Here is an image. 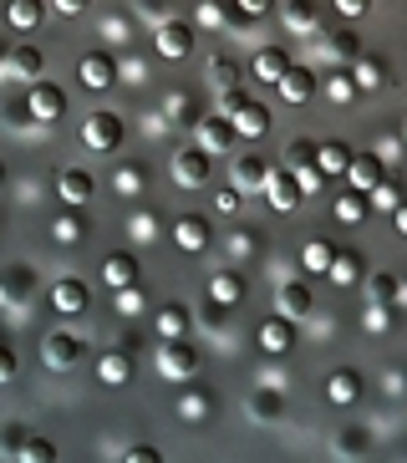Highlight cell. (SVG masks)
<instances>
[{
	"label": "cell",
	"instance_id": "6da1fadb",
	"mask_svg": "<svg viewBox=\"0 0 407 463\" xmlns=\"http://www.w3.org/2000/svg\"><path fill=\"white\" fill-rule=\"evenodd\" d=\"M158 372L168 382H189L194 372H199V352H194L184 336H163V346H158Z\"/></svg>",
	"mask_w": 407,
	"mask_h": 463
},
{
	"label": "cell",
	"instance_id": "7a4b0ae2",
	"mask_svg": "<svg viewBox=\"0 0 407 463\" xmlns=\"http://www.w3.org/2000/svg\"><path fill=\"white\" fill-rule=\"evenodd\" d=\"M26 108H31V123L46 128V123H56V118L67 112V92H62V87H52L46 77H41V82L26 87Z\"/></svg>",
	"mask_w": 407,
	"mask_h": 463
},
{
	"label": "cell",
	"instance_id": "3957f363",
	"mask_svg": "<svg viewBox=\"0 0 407 463\" xmlns=\"http://www.w3.org/2000/svg\"><path fill=\"white\" fill-rule=\"evenodd\" d=\"M41 356H46V367L52 372H67V367H77L81 356H87V341H81V331H52L46 346H41Z\"/></svg>",
	"mask_w": 407,
	"mask_h": 463
},
{
	"label": "cell",
	"instance_id": "277c9868",
	"mask_svg": "<svg viewBox=\"0 0 407 463\" xmlns=\"http://www.w3.org/2000/svg\"><path fill=\"white\" fill-rule=\"evenodd\" d=\"M81 143L92 153H112L122 143V118L118 112H92V118L81 123Z\"/></svg>",
	"mask_w": 407,
	"mask_h": 463
},
{
	"label": "cell",
	"instance_id": "5b68a950",
	"mask_svg": "<svg viewBox=\"0 0 407 463\" xmlns=\"http://www.w3.org/2000/svg\"><path fill=\"white\" fill-rule=\"evenodd\" d=\"M77 77H81L87 92H108V87L118 82V56H112V52H87L77 61Z\"/></svg>",
	"mask_w": 407,
	"mask_h": 463
},
{
	"label": "cell",
	"instance_id": "8992f818",
	"mask_svg": "<svg viewBox=\"0 0 407 463\" xmlns=\"http://www.w3.org/2000/svg\"><path fill=\"white\" fill-rule=\"evenodd\" d=\"M265 199H270V209H280V214L300 209V199H306L300 174H290V168H270V178H265Z\"/></svg>",
	"mask_w": 407,
	"mask_h": 463
},
{
	"label": "cell",
	"instance_id": "52a82bcc",
	"mask_svg": "<svg viewBox=\"0 0 407 463\" xmlns=\"http://www.w3.org/2000/svg\"><path fill=\"white\" fill-rule=\"evenodd\" d=\"M209 158H214V153L199 148V143H194V148H184L174 158V178L184 184V189H204V184H209V174H214V168H209Z\"/></svg>",
	"mask_w": 407,
	"mask_h": 463
},
{
	"label": "cell",
	"instance_id": "ba28073f",
	"mask_svg": "<svg viewBox=\"0 0 407 463\" xmlns=\"http://www.w3.org/2000/svg\"><path fill=\"white\" fill-rule=\"evenodd\" d=\"M153 46H158V56H168V61H184V56L194 52V26L189 21H158Z\"/></svg>",
	"mask_w": 407,
	"mask_h": 463
},
{
	"label": "cell",
	"instance_id": "9c48e42d",
	"mask_svg": "<svg viewBox=\"0 0 407 463\" xmlns=\"http://www.w3.org/2000/svg\"><path fill=\"white\" fill-rule=\"evenodd\" d=\"M234 123L230 118H224V112H214V118H199V123H194V143H199V148H209V153H224V148H234Z\"/></svg>",
	"mask_w": 407,
	"mask_h": 463
},
{
	"label": "cell",
	"instance_id": "30bf717a",
	"mask_svg": "<svg viewBox=\"0 0 407 463\" xmlns=\"http://www.w3.org/2000/svg\"><path fill=\"white\" fill-rule=\"evenodd\" d=\"M87 300H92V290H87V280H77V275H62V280L52 286V306L62 316H81Z\"/></svg>",
	"mask_w": 407,
	"mask_h": 463
},
{
	"label": "cell",
	"instance_id": "8fae6325",
	"mask_svg": "<svg viewBox=\"0 0 407 463\" xmlns=\"http://www.w3.org/2000/svg\"><path fill=\"white\" fill-rule=\"evenodd\" d=\"M41 71H46L41 46H11V56H5V77H15V82H41Z\"/></svg>",
	"mask_w": 407,
	"mask_h": 463
},
{
	"label": "cell",
	"instance_id": "7c38bea8",
	"mask_svg": "<svg viewBox=\"0 0 407 463\" xmlns=\"http://www.w3.org/2000/svg\"><path fill=\"white\" fill-rule=\"evenodd\" d=\"M290 346H296V321H290V316H280V311H275L270 321L260 326V352H270V356H285V352H290Z\"/></svg>",
	"mask_w": 407,
	"mask_h": 463
},
{
	"label": "cell",
	"instance_id": "4fadbf2b",
	"mask_svg": "<svg viewBox=\"0 0 407 463\" xmlns=\"http://www.w3.org/2000/svg\"><path fill=\"white\" fill-rule=\"evenodd\" d=\"M346 178H352V189L372 194L387 178V164H382V153H352V168H346Z\"/></svg>",
	"mask_w": 407,
	"mask_h": 463
},
{
	"label": "cell",
	"instance_id": "5bb4252c",
	"mask_svg": "<svg viewBox=\"0 0 407 463\" xmlns=\"http://www.w3.org/2000/svg\"><path fill=\"white\" fill-rule=\"evenodd\" d=\"M352 82H356V92H377V87H387V61H382L377 52H362L352 61Z\"/></svg>",
	"mask_w": 407,
	"mask_h": 463
},
{
	"label": "cell",
	"instance_id": "9a60e30c",
	"mask_svg": "<svg viewBox=\"0 0 407 463\" xmlns=\"http://www.w3.org/2000/svg\"><path fill=\"white\" fill-rule=\"evenodd\" d=\"M356 397H362V372L352 367H341L326 377V402H336V408H352Z\"/></svg>",
	"mask_w": 407,
	"mask_h": 463
},
{
	"label": "cell",
	"instance_id": "2e32d148",
	"mask_svg": "<svg viewBox=\"0 0 407 463\" xmlns=\"http://www.w3.org/2000/svg\"><path fill=\"white\" fill-rule=\"evenodd\" d=\"M230 123H234V133H240V137H265V133H270V108L250 97V102H244V108L234 112Z\"/></svg>",
	"mask_w": 407,
	"mask_h": 463
},
{
	"label": "cell",
	"instance_id": "e0dca14e",
	"mask_svg": "<svg viewBox=\"0 0 407 463\" xmlns=\"http://www.w3.org/2000/svg\"><path fill=\"white\" fill-rule=\"evenodd\" d=\"M275 311L290 316V321L311 316V290H306V280H285V286L275 290Z\"/></svg>",
	"mask_w": 407,
	"mask_h": 463
},
{
	"label": "cell",
	"instance_id": "ac0fdd59",
	"mask_svg": "<svg viewBox=\"0 0 407 463\" xmlns=\"http://www.w3.org/2000/svg\"><path fill=\"white\" fill-rule=\"evenodd\" d=\"M275 87H280L285 102H311V92H316V71H311V67H296V61H290V67H285V77H280Z\"/></svg>",
	"mask_w": 407,
	"mask_h": 463
},
{
	"label": "cell",
	"instance_id": "d6986e66",
	"mask_svg": "<svg viewBox=\"0 0 407 463\" xmlns=\"http://www.w3.org/2000/svg\"><path fill=\"white\" fill-rule=\"evenodd\" d=\"M56 194H62V204H87V199H92V174H87V168H62Z\"/></svg>",
	"mask_w": 407,
	"mask_h": 463
},
{
	"label": "cell",
	"instance_id": "ffe728a7",
	"mask_svg": "<svg viewBox=\"0 0 407 463\" xmlns=\"http://www.w3.org/2000/svg\"><path fill=\"white\" fill-rule=\"evenodd\" d=\"M265 178H270V164H265L260 153H244L240 164H234V189H240V194L265 189Z\"/></svg>",
	"mask_w": 407,
	"mask_h": 463
},
{
	"label": "cell",
	"instance_id": "44dd1931",
	"mask_svg": "<svg viewBox=\"0 0 407 463\" xmlns=\"http://www.w3.org/2000/svg\"><path fill=\"white\" fill-rule=\"evenodd\" d=\"M174 240H178V250H189V255H199V250L209 245V219L184 214V219L174 224Z\"/></svg>",
	"mask_w": 407,
	"mask_h": 463
},
{
	"label": "cell",
	"instance_id": "7402d4cb",
	"mask_svg": "<svg viewBox=\"0 0 407 463\" xmlns=\"http://www.w3.org/2000/svg\"><path fill=\"white\" fill-rule=\"evenodd\" d=\"M81 234H87V219H81V204H67L62 214L52 219V240H56V245H77Z\"/></svg>",
	"mask_w": 407,
	"mask_h": 463
},
{
	"label": "cell",
	"instance_id": "603a6c76",
	"mask_svg": "<svg viewBox=\"0 0 407 463\" xmlns=\"http://www.w3.org/2000/svg\"><path fill=\"white\" fill-rule=\"evenodd\" d=\"M316 168H321V178H331V174H346L352 168V148L346 143H316Z\"/></svg>",
	"mask_w": 407,
	"mask_h": 463
},
{
	"label": "cell",
	"instance_id": "cb8c5ba5",
	"mask_svg": "<svg viewBox=\"0 0 407 463\" xmlns=\"http://www.w3.org/2000/svg\"><path fill=\"white\" fill-rule=\"evenodd\" d=\"M331 260H336V245H331V240H306V250H300V270L306 275H331Z\"/></svg>",
	"mask_w": 407,
	"mask_h": 463
},
{
	"label": "cell",
	"instance_id": "d4e9b609",
	"mask_svg": "<svg viewBox=\"0 0 407 463\" xmlns=\"http://www.w3.org/2000/svg\"><path fill=\"white\" fill-rule=\"evenodd\" d=\"M331 280H336V286H356V280H362V250L336 245V260H331Z\"/></svg>",
	"mask_w": 407,
	"mask_h": 463
},
{
	"label": "cell",
	"instance_id": "484cf974",
	"mask_svg": "<svg viewBox=\"0 0 407 463\" xmlns=\"http://www.w3.org/2000/svg\"><path fill=\"white\" fill-rule=\"evenodd\" d=\"M97 377H102V387H122V382L133 377V356H128V352H108L102 362H97Z\"/></svg>",
	"mask_w": 407,
	"mask_h": 463
},
{
	"label": "cell",
	"instance_id": "4316f807",
	"mask_svg": "<svg viewBox=\"0 0 407 463\" xmlns=\"http://www.w3.org/2000/svg\"><path fill=\"white\" fill-rule=\"evenodd\" d=\"M209 300H219V306H240V300H244V280L234 270H219L214 280H209Z\"/></svg>",
	"mask_w": 407,
	"mask_h": 463
},
{
	"label": "cell",
	"instance_id": "83f0119b",
	"mask_svg": "<svg viewBox=\"0 0 407 463\" xmlns=\"http://www.w3.org/2000/svg\"><path fill=\"white\" fill-rule=\"evenodd\" d=\"M102 275H108V286L122 290V286H133L137 280V260L122 250V255H108V265H102Z\"/></svg>",
	"mask_w": 407,
	"mask_h": 463
},
{
	"label": "cell",
	"instance_id": "f1b7e54d",
	"mask_svg": "<svg viewBox=\"0 0 407 463\" xmlns=\"http://www.w3.org/2000/svg\"><path fill=\"white\" fill-rule=\"evenodd\" d=\"M366 214H372V199H366L362 189H346L336 199V219H341V224H362Z\"/></svg>",
	"mask_w": 407,
	"mask_h": 463
},
{
	"label": "cell",
	"instance_id": "f546056e",
	"mask_svg": "<svg viewBox=\"0 0 407 463\" xmlns=\"http://www.w3.org/2000/svg\"><path fill=\"white\" fill-rule=\"evenodd\" d=\"M285 67H290V56H285L280 46H265V52L255 56V77H260V82H280Z\"/></svg>",
	"mask_w": 407,
	"mask_h": 463
},
{
	"label": "cell",
	"instance_id": "4dcf8cb0",
	"mask_svg": "<svg viewBox=\"0 0 407 463\" xmlns=\"http://www.w3.org/2000/svg\"><path fill=\"white\" fill-rule=\"evenodd\" d=\"M321 11H316V0H285V26L290 31H316Z\"/></svg>",
	"mask_w": 407,
	"mask_h": 463
},
{
	"label": "cell",
	"instance_id": "1f68e13d",
	"mask_svg": "<svg viewBox=\"0 0 407 463\" xmlns=\"http://www.w3.org/2000/svg\"><path fill=\"white\" fill-rule=\"evenodd\" d=\"M11 26L15 31H36L41 26V15H46V5H41V0H11Z\"/></svg>",
	"mask_w": 407,
	"mask_h": 463
},
{
	"label": "cell",
	"instance_id": "d6a6232c",
	"mask_svg": "<svg viewBox=\"0 0 407 463\" xmlns=\"http://www.w3.org/2000/svg\"><path fill=\"white\" fill-rule=\"evenodd\" d=\"M366 331H372V336H382V331L393 326L397 321V300H366Z\"/></svg>",
	"mask_w": 407,
	"mask_h": 463
},
{
	"label": "cell",
	"instance_id": "836d02e7",
	"mask_svg": "<svg viewBox=\"0 0 407 463\" xmlns=\"http://www.w3.org/2000/svg\"><path fill=\"white\" fill-rule=\"evenodd\" d=\"M209 87H219V92L224 87H240V61L234 56H214L209 61Z\"/></svg>",
	"mask_w": 407,
	"mask_h": 463
},
{
	"label": "cell",
	"instance_id": "e575fe53",
	"mask_svg": "<svg viewBox=\"0 0 407 463\" xmlns=\"http://www.w3.org/2000/svg\"><path fill=\"white\" fill-rule=\"evenodd\" d=\"M184 331H189V311H184L178 300H168L158 311V336H184Z\"/></svg>",
	"mask_w": 407,
	"mask_h": 463
},
{
	"label": "cell",
	"instance_id": "d590c367",
	"mask_svg": "<svg viewBox=\"0 0 407 463\" xmlns=\"http://www.w3.org/2000/svg\"><path fill=\"white\" fill-rule=\"evenodd\" d=\"M209 408H214V397L194 387V392H184V402H178V418H184V422H204V418H209Z\"/></svg>",
	"mask_w": 407,
	"mask_h": 463
},
{
	"label": "cell",
	"instance_id": "8d00e7d4",
	"mask_svg": "<svg viewBox=\"0 0 407 463\" xmlns=\"http://www.w3.org/2000/svg\"><path fill=\"white\" fill-rule=\"evenodd\" d=\"M366 300H402V280L387 270H377L372 280H366Z\"/></svg>",
	"mask_w": 407,
	"mask_h": 463
},
{
	"label": "cell",
	"instance_id": "74e56055",
	"mask_svg": "<svg viewBox=\"0 0 407 463\" xmlns=\"http://www.w3.org/2000/svg\"><path fill=\"white\" fill-rule=\"evenodd\" d=\"M280 408H285V392L275 387V382H265V387L255 392V418L270 422V418H280Z\"/></svg>",
	"mask_w": 407,
	"mask_h": 463
},
{
	"label": "cell",
	"instance_id": "f35d334b",
	"mask_svg": "<svg viewBox=\"0 0 407 463\" xmlns=\"http://www.w3.org/2000/svg\"><path fill=\"white\" fill-rule=\"evenodd\" d=\"M143 184H148V174H143L137 164H122L118 174H112V189L128 194V199H133V194H143Z\"/></svg>",
	"mask_w": 407,
	"mask_h": 463
},
{
	"label": "cell",
	"instance_id": "ab89813d",
	"mask_svg": "<svg viewBox=\"0 0 407 463\" xmlns=\"http://www.w3.org/2000/svg\"><path fill=\"white\" fill-rule=\"evenodd\" d=\"M366 199H372V209H387V214H393V209H397V204H402V199H407V194H402V189H397V184H393V178H382V184H377V189H372V194H366Z\"/></svg>",
	"mask_w": 407,
	"mask_h": 463
},
{
	"label": "cell",
	"instance_id": "60d3db41",
	"mask_svg": "<svg viewBox=\"0 0 407 463\" xmlns=\"http://www.w3.org/2000/svg\"><path fill=\"white\" fill-rule=\"evenodd\" d=\"M52 458H56L52 438H26V443H21V463H52Z\"/></svg>",
	"mask_w": 407,
	"mask_h": 463
},
{
	"label": "cell",
	"instance_id": "b9f144b4",
	"mask_svg": "<svg viewBox=\"0 0 407 463\" xmlns=\"http://www.w3.org/2000/svg\"><path fill=\"white\" fill-rule=\"evenodd\" d=\"M326 92H331V102H356L352 71H331V77H326Z\"/></svg>",
	"mask_w": 407,
	"mask_h": 463
},
{
	"label": "cell",
	"instance_id": "7bdbcfd3",
	"mask_svg": "<svg viewBox=\"0 0 407 463\" xmlns=\"http://www.w3.org/2000/svg\"><path fill=\"white\" fill-rule=\"evenodd\" d=\"M163 118H174V123H199V118H194V102H189V92H174L168 97V102H163Z\"/></svg>",
	"mask_w": 407,
	"mask_h": 463
},
{
	"label": "cell",
	"instance_id": "ee69618b",
	"mask_svg": "<svg viewBox=\"0 0 407 463\" xmlns=\"http://www.w3.org/2000/svg\"><path fill=\"white\" fill-rule=\"evenodd\" d=\"M285 168H290V174H306V168H316V143H296V148L285 153Z\"/></svg>",
	"mask_w": 407,
	"mask_h": 463
},
{
	"label": "cell",
	"instance_id": "f6af8a7d",
	"mask_svg": "<svg viewBox=\"0 0 407 463\" xmlns=\"http://www.w3.org/2000/svg\"><path fill=\"white\" fill-rule=\"evenodd\" d=\"M331 52H336L341 61H356V56H362V42H356V31H336V36H331Z\"/></svg>",
	"mask_w": 407,
	"mask_h": 463
},
{
	"label": "cell",
	"instance_id": "bcb514c9",
	"mask_svg": "<svg viewBox=\"0 0 407 463\" xmlns=\"http://www.w3.org/2000/svg\"><path fill=\"white\" fill-rule=\"evenodd\" d=\"M224 0H199V11H194V26H219L224 21Z\"/></svg>",
	"mask_w": 407,
	"mask_h": 463
},
{
	"label": "cell",
	"instance_id": "7dc6e473",
	"mask_svg": "<svg viewBox=\"0 0 407 463\" xmlns=\"http://www.w3.org/2000/svg\"><path fill=\"white\" fill-rule=\"evenodd\" d=\"M153 234H158V214H153V209H137L133 214V240H153Z\"/></svg>",
	"mask_w": 407,
	"mask_h": 463
},
{
	"label": "cell",
	"instance_id": "c3c4849f",
	"mask_svg": "<svg viewBox=\"0 0 407 463\" xmlns=\"http://www.w3.org/2000/svg\"><path fill=\"white\" fill-rule=\"evenodd\" d=\"M118 311H122V316H137V311H143V290H137V280L118 290Z\"/></svg>",
	"mask_w": 407,
	"mask_h": 463
},
{
	"label": "cell",
	"instance_id": "681fc988",
	"mask_svg": "<svg viewBox=\"0 0 407 463\" xmlns=\"http://www.w3.org/2000/svg\"><path fill=\"white\" fill-rule=\"evenodd\" d=\"M366 443H372V438H366V428H346V433H341V443H336V449H341V453H362Z\"/></svg>",
	"mask_w": 407,
	"mask_h": 463
},
{
	"label": "cell",
	"instance_id": "f907efd6",
	"mask_svg": "<svg viewBox=\"0 0 407 463\" xmlns=\"http://www.w3.org/2000/svg\"><path fill=\"white\" fill-rule=\"evenodd\" d=\"M21 443H26L21 428H5V433H0V453H5V458H21Z\"/></svg>",
	"mask_w": 407,
	"mask_h": 463
},
{
	"label": "cell",
	"instance_id": "816d5d0a",
	"mask_svg": "<svg viewBox=\"0 0 407 463\" xmlns=\"http://www.w3.org/2000/svg\"><path fill=\"white\" fill-rule=\"evenodd\" d=\"M214 209H219V214H240V189H234V184H230V189H219L214 194Z\"/></svg>",
	"mask_w": 407,
	"mask_h": 463
},
{
	"label": "cell",
	"instance_id": "f5cc1de1",
	"mask_svg": "<svg viewBox=\"0 0 407 463\" xmlns=\"http://www.w3.org/2000/svg\"><path fill=\"white\" fill-rule=\"evenodd\" d=\"M275 0H234V15H244V21H255V15H265Z\"/></svg>",
	"mask_w": 407,
	"mask_h": 463
},
{
	"label": "cell",
	"instance_id": "db71d44e",
	"mask_svg": "<svg viewBox=\"0 0 407 463\" xmlns=\"http://www.w3.org/2000/svg\"><path fill=\"white\" fill-rule=\"evenodd\" d=\"M331 5H336V11L346 15V21H356V15H366V11H372V0H331Z\"/></svg>",
	"mask_w": 407,
	"mask_h": 463
},
{
	"label": "cell",
	"instance_id": "11a10c76",
	"mask_svg": "<svg viewBox=\"0 0 407 463\" xmlns=\"http://www.w3.org/2000/svg\"><path fill=\"white\" fill-rule=\"evenodd\" d=\"M244 102H250V92H240V87H224V118H234Z\"/></svg>",
	"mask_w": 407,
	"mask_h": 463
},
{
	"label": "cell",
	"instance_id": "9f6ffc18",
	"mask_svg": "<svg viewBox=\"0 0 407 463\" xmlns=\"http://www.w3.org/2000/svg\"><path fill=\"white\" fill-rule=\"evenodd\" d=\"M122 458H128V463H153V458H158V449H153V443H133Z\"/></svg>",
	"mask_w": 407,
	"mask_h": 463
},
{
	"label": "cell",
	"instance_id": "6f0895ef",
	"mask_svg": "<svg viewBox=\"0 0 407 463\" xmlns=\"http://www.w3.org/2000/svg\"><path fill=\"white\" fill-rule=\"evenodd\" d=\"M118 77H128V82H143V61H137V56H122V61H118Z\"/></svg>",
	"mask_w": 407,
	"mask_h": 463
},
{
	"label": "cell",
	"instance_id": "680465c9",
	"mask_svg": "<svg viewBox=\"0 0 407 463\" xmlns=\"http://www.w3.org/2000/svg\"><path fill=\"white\" fill-rule=\"evenodd\" d=\"M230 255H234V260L255 255V234H234V240H230Z\"/></svg>",
	"mask_w": 407,
	"mask_h": 463
},
{
	"label": "cell",
	"instance_id": "91938a15",
	"mask_svg": "<svg viewBox=\"0 0 407 463\" xmlns=\"http://www.w3.org/2000/svg\"><path fill=\"white\" fill-rule=\"evenodd\" d=\"M11 377H15V352L0 341V382H11Z\"/></svg>",
	"mask_w": 407,
	"mask_h": 463
},
{
	"label": "cell",
	"instance_id": "94428289",
	"mask_svg": "<svg viewBox=\"0 0 407 463\" xmlns=\"http://www.w3.org/2000/svg\"><path fill=\"white\" fill-rule=\"evenodd\" d=\"M87 5H92V0H56V11H62V15H81Z\"/></svg>",
	"mask_w": 407,
	"mask_h": 463
},
{
	"label": "cell",
	"instance_id": "6125c7cd",
	"mask_svg": "<svg viewBox=\"0 0 407 463\" xmlns=\"http://www.w3.org/2000/svg\"><path fill=\"white\" fill-rule=\"evenodd\" d=\"M128 31H133V26H128V15H112V21H108V36H122V42H128Z\"/></svg>",
	"mask_w": 407,
	"mask_h": 463
},
{
	"label": "cell",
	"instance_id": "be15d7a7",
	"mask_svg": "<svg viewBox=\"0 0 407 463\" xmlns=\"http://www.w3.org/2000/svg\"><path fill=\"white\" fill-rule=\"evenodd\" d=\"M393 230H397V234H402V240H407V199H402V204L393 209Z\"/></svg>",
	"mask_w": 407,
	"mask_h": 463
},
{
	"label": "cell",
	"instance_id": "e7e4bbea",
	"mask_svg": "<svg viewBox=\"0 0 407 463\" xmlns=\"http://www.w3.org/2000/svg\"><path fill=\"white\" fill-rule=\"evenodd\" d=\"M402 143H407V123H402Z\"/></svg>",
	"mask_w": 407,
	"mask_h": 463
},
{
	"label": "cell",
	"instance_id": "03108f58",
	"mask_svg": "<svg viewBox=\"0 0 407 463\" xmlns=\"http://www.w3.org/2000/svg\"><path fill=\"white\" fill-rule=\"evenodd\" d=\"M0 178H5V168H0Z\"/></svg>",
	"mask_w": 407,
	"mask_h": 463
},
{
	"label": "cell",
	"instance_id": "003e7915",
	"mask_svg": "<svg viewBox=\"0 0 407 463\" xmlns=\"http://www.w3.org/2000/svg\"><path fill=\"white\" fill-rule=\"evenodd\" d=\"M402 290H407V280H402Z\"/></svg>",
	"mask_w": 407,
	"mask_h": 463
}]
</instances>
